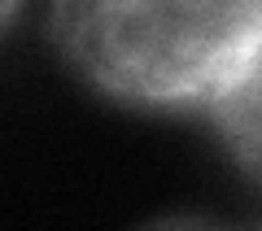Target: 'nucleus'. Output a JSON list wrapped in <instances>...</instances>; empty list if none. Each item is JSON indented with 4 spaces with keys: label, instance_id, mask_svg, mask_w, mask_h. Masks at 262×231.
<instances>
[{
    "label": "nucleus",
    "instance_id": "obj_1",
    "mask_svg": "<svg viewBox=\"0 0 262 231\" xmlns=\"http://www.w3.org/2000/svg\"><path fill=\"white\" fill-rule=\"evenodd\" d=\"M53 31L66 57L118 101L210 105L262 39V5H61Z\"/></svg>",
    "mask_w": 262,
    "mask_h": 231
},
{
    "label": "nucleus",
    "instance_id": "obj_2",
    "mask_svg": "<svg viewBox=\"0 0 262 231\" xmlns=\"http://www.w3.org/2000/svg\"><path fill=\"white\" fill-rule=\"evenodd\" d=\"M210 113L236 166L262 188V39L249 48L232 79L210 96Z\"/></svg>",
    "mask_w": 262,
    "mask_h": 231
},
{
    "label": "nucleus",
    "instance_id": "obj_3",
    "mask_svg": "<svg viewBox=\"0 0 262 231\" xmlns=\"http://www.w3.org/2000/svg\"><path fill=\"white\" fill-rule=\"evenodd\" d=\"M144 231H227V227H219L214 218H201V214H166V218L149 222Z\"/></svg>",
    "mask_w": 262,
    "mask_h": 231
},
{
    "label": "nucleus",
    "instance_id": "obj_4",
    "mask_svg": "<svg viewBox=\"0 0 262 231\" xmlns=\"http://www.w3.org/2000/svg\"><path fill=\"white\" fill-rule=\"evenodd\" d=\"M13 13H18V9H13V5H0V27H5V22H9Z\"/></svg>",
    "mask_w": 262,
    "mask_h": 231
}]
</instances>
